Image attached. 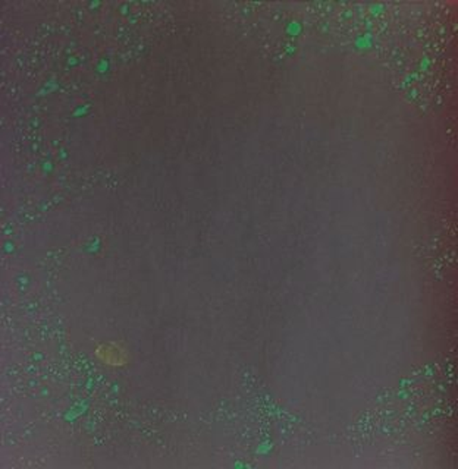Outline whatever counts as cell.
I'll list each match as a JSON object with an SVG mask.
<instances>
[{"mask_svg":"<svg viewBox=\"0 0 458 469\" xmlns=\"http://www.w3.org/2000/svg\"><path fill=\"white\" fill-rule=\"evenodd\" d=\"M96 356L100 363L109 367H119L127 364V351L118 343H105L96 349Z\"/></svg>","mask_w":458,"mask_h":469,"instance_id":"1","label":"cell"}]
</instances>
